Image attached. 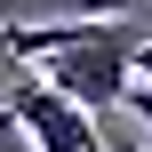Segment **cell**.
<instances>
[{
  "instance_id": "5",
  "label": "cell",
  "mask_w": 152,
  "mask_h": 152,
  "mask_svg": "<svg viewBox=\"0 0 152 152\" xmlns=\"http://www.w3.org/2000/svg\"><path fill=\"white\" fill-rule=\"evenodd\" d=\"M128 112L144 120V136H152V88H128Z\"/></svg>"
},
{
  "instance_id": "3",
  "label": "cell",
  "mask_w": 152,
  "mask_h": 152,
  "mask_svg": "<svg viewBox=\"0 0 152 152\" xmlns=\"http://www.w3.org/2000/svg\"><path fill=\"white\" fill-rule=\"evenodd\" d=\"M144 0H0L8 24H120Z\"/></svg>"
},
{
  "instance_id": "7",
  "label": "cell",
  "mask_w": 152,
  "mask_h": 152,
  "mask_svg": "<svg viewBox=\"0 0 152 152\" xmlns=\"http://www.w3.org/2000/svg\"><path fill=\"white\" fill-rule=\"evenodd\" d=\"M104 152H136V144H128V136H112V144H104Z\"/></svg>"
},
{
  "instance_id": "6",
  "label": "cell",
  "mask_w": 152,
  "mask_h": 152,
  "mask_svg": "<svg viewBox=\"0 0 152 152\" xmlns=\"http://www.w3.org/2000/svg\"><path fill=\"white\" fill-rule=\"evenodd\" d=\"M136 88H152V40L136 48Z\"/></svg>"
},
{
  "instance_id": "1",
  "label": "cell",
  "mask_w": 152,
  "mask_h": 152,
  "mask_svg": "<svg viewBox=\"0 0 152 152\" xmlns=\"http://www.w3.org/2000/svg\"><path fill=\"white\" fill-rule=\"evenodd\" d=\"M16 64H40V80L80 104V112H104V104H128L136 88V48L152 40L144 16H120V24H8L0 32Z\"/></svg>"
},
{
  "instance_id": "4",
  "label": "cell",
  "mask_w": 152,
  "mask_h": 152,
  "mask_svg": "<svg viewBox=\"0 0 152 152\" xmlns=\"http://www.w3.org/2000/svg\"><path fill=\"white\" fill-rule=\"evenodd\" d=\"M32 144V136H24V128H16V104H8V96H0V152H24Z\"/></svg>"
},
{
  "instance_id": "2",
  "label": "cell",
  "mask_w": 152,
  "mask_h": 152,
  "mask_svg": "<svg viewBox=\"0 0 152 152\" xmlns=\"http://www.w3.org/2000/svg\"><path fill=\"white\" fill-rule=\"evenodd\" d=\"M8 104H16V128L32 136V152H104V136L88 128L96 112L64 104V96H56L48 80H24V88H16Z\"/></svg>"
}]
</instances>
